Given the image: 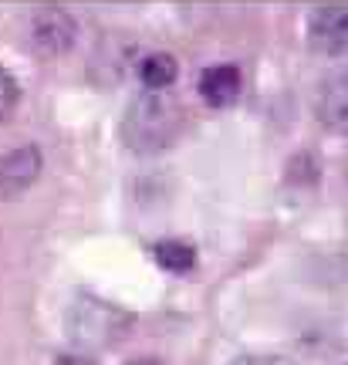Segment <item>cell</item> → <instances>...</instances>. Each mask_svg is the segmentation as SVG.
Masks as SVG:
<instances>
[{
	"mask_svg": "<svg viewBox=\"0 0 348 365\" xmlns=\"http://www.w3.org/2000/svg\"><path fill=\"white\" fill-rule=\"evenodd\" d=\"M27 38L48 58L68 54L78 41V21L65 7H38L31 14V24H27Z\"/></svg>",
	"mask_w": 348,
	"mask_h": 365,
	"instance_id": "277c9868",
	"label": "cell"
},
{
	"mask_svg": "<svg viewBox=\"0 0 348 365\" xmlns=\"http://www.w3.org/2000/svg\"><path fill=\"white\" fill-rule=\"evenodd\" d=\"M17 105H21V81L7 68H0V125L17 112Z\"/></svg>",
	"mask_w": 348,
	"mask_h": 365,
	"instance_id": "30bf717a",
	"label": "cell"
},
{
	"mask_svg": "<svg viewBox=\"0 0 348 365\" xmlns=\"http://www.w3.org/2000/svg\"><path fill=\"white\" fill-rule=\"evenodd\" d=\"M41 170H44L41 145L24 143L11 149V153H4L0 156V196L4 200H17L21 193H27L41 180Z\"/></svg>",
	"mask_w": 348,
	"mask_h": 365,
	"instance_id": "8992f818",
	"label": "cell"
},
{
	"mask_svg": "<svg viewBox=\"0 0 348 365\" xmlns=\"http://www.w3.org/2000/svg\"><path fill=\"white\" fill-rule=\"evenodd\" d=\"M304 41L314 54H348V4H318L304 21Z\"/></svg>",
	"mask_w": 348,
	"mask_h": 365,
	"instance_id": "3957f363",
	"label": "cell"
},
{
	"mask_svg": "<svg viewBox=\"0 0 348 365\" xmlns=\"http://www.w3.org/2000/svg\"><path fill=\"white\" fill-rule=\"evenodd\" d=\"M126 365H163L159 359H153V355H142V359H129Z\"/></svg>",
	"mask_w": 348,
	"mask_h": 365,
	"instance_id": "5bb4252c",
	"label": "cell"
},
{
	"mask_svg": "<svg viewBox=\"0 0 348 365\" xmlns=\"http://www.w3.org/2000/svg\"><path fill=\"white\" fill-rule=\"evenodd\" d=\"M153 257L169 274H186L196 267V247L186 240H159L153 244Z\"/></svg>",
	"mask_w": 348,
	"mask_h": 365,
	"instance_id": "9c48e42d",
	"label": "cell"
},
{
	"mask_svg": "<svg viewBox=\"0 0 348 365\" xmlns=\"http://www.w3.org/2000/svg\"><path fill=\"white\" fill-rule=\"evenodd\" d=\"M54 365H95L88 352H78V355H58V362Z\"/></svg>",
	"mask_w": 348,
	"mask_h": 365,
	"instance_id": "4fadbf2b",
	"label": "cell"
},
{
	"mask_svg": "<svg viewBox=\"0 0 348 365\" xmlns=\"http://www.w3.org/2000/svg\"><path fill=\"white\" fill-rule=\"evenodd\" d=\"M230 365H295L287 355H271V352H257V355H240Z\"/></svg>",
	"mask_w": 348,
	"mask_h": 365,
	"instance_id": "7c38bea8",
	"label": "cell"
},
{
	"mask_svg": "<svg viewBox=\"0 0 348 365\" xmlns=\"http://www.w3.org/2000/svg\"><path fill=\"white\" fill-rule=\"evenodd\" d=\"M196 91L203 105L210 108H230L240 91H244V75L237 65H210L200 71V81H196Z\"/></svg>",
	"mask_w": 348,
	"mask_h": 365,
	"instance_id": "52a82bcc",
	"label": "cell"
},
{
	"mask_svg": "<svg viewBox=\"0 0 348 365\" xmlns=\"http://www.w3.org/2000/svg\"><path fill=\"white\" fill-rule=\"evenodd\" d=\"M322 176V166H318V159L311 156V153H297L291 163H287V180L291 182H318Z\"/></svg>",
	"mask_w": 348,
	"mask_h": 365,
	"instance_id": "8fae6325",
	"label": "cell"
},
{
	"mask_svg": "<svg viewBox=\"0 0 348 365\" xmlns=\"http://www.w3.org/2000/svg\"><path fill=\"white\" fill-rule=\"evenodd\" d=\"M129 328H132V314L126 308H118V304L105 298H95V294H78L65 314L68 341L75 345L78 352L88 355L122 341Z\"/></svg>",
	"mask_w": 348,
	"mask_h": 365,
	"instance_id": "7a4b0ae2",
	"label": "cell"
},
{
	"mask_svg": "<svg viewBox=\"0 0 348 365\" xmlns=\"http://www.w3.org/2000/svg\"><path fill=\"white\" fill-rule=\"evenodd\" d=\"M176 78H180V61H176V54L149 51L139 61V81L145 85V91H166L176 85Z\"/></svg>",
	"mask_w": 348,
	"mask_h": 365,
	"instance_id": "ba28073f",
	"label": "cell"
},
{
	"mask_svg": "<svg viewBox=\"0 0 348 365\" xmlns=\"http://www.w3.org/2000/svg\"><path fill=\"white\" fill-rule=\"evenodd\" d=\"M311 112L328 132L348 135V68H335L318 78L311 95Z\"/></svg>",
	"mask_w": 348,
	"mask_h": 365,
	"instance_id": "5b68a950",
	"label": "cell"
},
{
	"mask_svg": "<svg viewBox=\"0 0 348 365\" xmlns=\"http://www.w3.org/2000/svg\"><path fill=\"white\" fill-rule=\"evenodd\" d=\"M186 115L183 105L166 91H142L135 95L118 122V135L135 156H159L180 139Z\"/></svg>",
	"mask_w": 348,
	"mask_h": 365,
	"instance_id": "6da1fadb",
	"label": "cell"
}]
</instances>
